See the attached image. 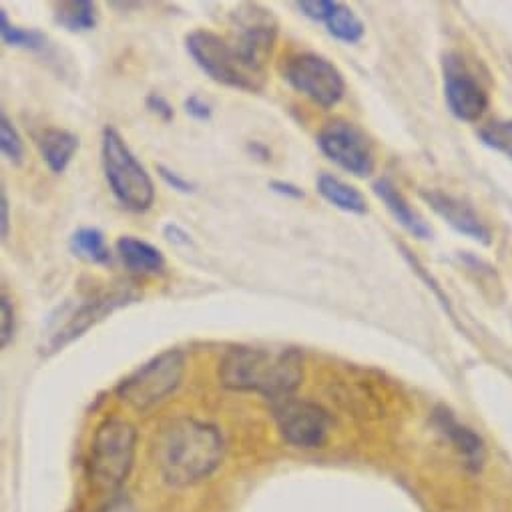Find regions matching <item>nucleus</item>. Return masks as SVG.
Returning <instances> with one entry per match:
<instances>
[{
  "instance_id": "f257e3e1",
  "label": "nucleus",
  "mask_w": 512,
  "mask_h": 512,
  "mask_svg": "<svg viewBox=\"0 0 512 512\" xmlns=\"http://www.w3.org/2000/svg\"><path fill=\"white\" fill-rule=\"evenodd\" d=\"M221 386L258 392L272 400L294 396L304 380V354L296 348H229L219 360Z\"/></svg>"
},
{
  "instance_id": "f03ea898",
  "label": "nucleus",
  "mask_w": 512,
  "mask_h": 512,
  "mask_svg": "<svg viewBox=\"0 0 512 512\" xmlns=\"http://www.w3.org/2000/svg\"><path fill=\"white\" fill-rule=\"evenodd\" d=\"M217 426L193 418L169 422L157 440V460L167 482L185 486L207 478L223 458Z\"/></svg>"
},
{
  "instance_id": "7ed1b4c3",
  "label": "nucleus",
  "mask_w": 512,
  "mask_h": 512,
  "mask_svg": "<svg viewBox=\"0 0 512 512\" xmlns=\"http://www.w3.org/2000/svg\"><path fill=\"white\" fill-rule=\"evenodd\" d=\"M101 159L113 197L127 211H149L155 203V183L115 127L103 129Z\"/></svg>"
},
{
  "instance_id": "20e7f679",
  "label": "nucleus",
  "mask_w": 512,
  "mask_h": 512,
  "mask_svg": "<svg viewBox=\"0 0 512 512\" xmlns=\"http://www.w3.org/2000/svg\"><path fill=\"white\" fill-rule=\"evenodd\" d=\"M135 428L119 418H107L99 424L89 458L91 480L101 490H117L127 480L135 458Z\"/></svg>"
},
{
  "instance_id": "39448f33",
  "label": "nucleus",
  "mask_w": 512,
  "mask_h": 512,
  "mask_svg": "<svg viewBox=\"0 0 512 512\" xmlns=\"http://www.w3.org/2000/svg\"><path fill=\"white\" fill-rule=\"evenodd\" d=\"M185 376V354L181 350H165L139 366L127 376L117 394L123 402L139 412H147L171 396Z\"/></svg>"
},
{
  "instance_id": "423d86ee",
  "label": "nucleus",
  "mask_w": 512,
  "mask_h": 512,
  "mask_svg": "<svg viewBox=\"0 0 512 512\" xmlns=\"http://www.w3.org/2000/svg\"><path fill=\"white\" fill-rule=\"evenodd\" d=\"M227 41L249 73L264 77L278 43V21L272 11L260 5H243L231 17V37Z\"/></svg>"
},
{
  "instance_id": "0eeeda50",
  "label": "nucleus",
  "mask_w": 512,
  "mask_h": 512,
  "mask_svg": "<svg viewBox=\"0 0 512 512\" xmlns=\"http://www.w3.org/2000/svg\"><path fill=\"white\" fill-rule=\"evenodd\" d=\"M185 49L193 63L217 85L241 89V91H260L264 87V77L249 73L233 53L227 39L221 35L195 29L185 37Z\"/></svg>"
},
{
  "instance_id": "6e6552de",
  "label": "nucleus",
  "mask_w": 512,
  "mask_h": 512,
  "mask_svg": "<svg viewBox=\"0 0 512 512\" xmlns=\"http://www.w3.org/2000/svg\"><path fill=\"white\" fill-rule=\"evenodd\" d=\"M282 75L294 91L324 109H332L344 99L346 81L342 71L318 53H298L290 57Z\"/></svg>"
},
{
  "instance_id": "1a4fd4ad",
  "label": "nucleus",
  "mask_w": 512,
  "mask_h": 512,
  "mask_svg": "<svg viewBox=\"0 0 512 512\" xmlns=\"http://www.w3.org/2000/svg\"><path fill=\"white\" fill-rule=\"evenodd\" d=\"M320 151L346 173L366 179L376 169L374 147L368 135L348 119H332L318 131Z\"/></svg>"
},
{
  "instance_id": "9d476101",
  "label": "nucleus",
  "mask_w": 512,
  "mask_h": 512,
  "mask_svg": "<svg viewBox=\"0 0 512 512\" xmlns=\"http://www.w3.org/2000/svg\"><path fill=\"white\" fill-rule=\"evenodd\" d=\"M274 418L282 436L298 448H320L332 422L322 406L294 396L274 402Z\"/></svg>"
},
{
  "instance_id": "9b49d317",
  "label": "nucleus",
  "mask_w": 512,
  "mask_h": 512,
  "mask_svg": "<svg viewBox=\"0 0 512 512\" xmlns=\"http://www.w3.org/2000/svg\"><path fill=\"white\" fill-rule=\"evenodd\" d=\"M444 99L450 113L466 123L478 121L488 109L486 91L454 55L444 59Z\"/></svg>"
},
{
  "instance_id": "f8f14e48",
  "label": "nucleus",
  "mask_w": 512,
  "mask_h": 512,
  "mask_svg": "<svg viewBox=\"0 0 512 512\" xmlns=\"http://www.w3.org/2000/svg\"><path fill=\"white\" fill-rule=\"evenodd\" d=\"M137 296L125 290H113L101 296H95L93 300H87L85 304H81L73 316L53 334V338L47 342V354H55L59 350H63L65 346H69L71 342H75L77 338H81L85 332H89L95 324H99L101 320H105L109 314H113L115 310L131 304Z\"/></svg>"
},
{
  "instance_id": "ddd939ff",
  "label": "nucleus",
  "mask_w": 512,
  "mask_h": 512,
  "mask_svg": "<svg viewBox=\"0 0 512 512\" xmlns=\"http://www.w3.org/2000/svg\"><path fill=\"white\" fill-rule=\"evenodd\" d=\"M420 195L430 205V209L438 217H442L460 235H464L468 239H474L482 245H488L492 241L490 229L482 223L478 213L468 203H464L462 199H458L454 195H448L444 191H438V189L422 191Z\"/></svg>"
},
{
  "instance_id": "4468645a",
  "label": "nucleus",
  "mask_w": 512,
  "mask_h": 512,
  "mask_svg": "<svg viewBox=\"0 0 512 512\" xmlns=\"http://www.w3.org/2000/svg\"><path fill=\"white\" fill-rule=\"evenodd\" d=\"M123 266L137 276H157L165 270V255L159 247L135 235H121L115 243Z\"/></svg>"
},
{
  "instance_id": "2eb2a0df",
  "label": "nucleus",
  "mask_w": 512,
  "mask_h": 512,
  "mask_svg": "<svg viewBox=\"0 0 512 512\" xmlns=\"http://www.w3.org/2000/svg\"><path fill=\"white\" fill-rule=\"evenodd\" d=\"M378 199L386 205V209L392 213V217L416 239H428L432 235L430 225L412 209L408 199L402 195V191L390 181V179H378L372 185Z\"/></svg>"
},
{
  "instance_id": "dca6fc26",
  "label": "nucleus",
  "mask_w": 512,
  "mask_h": 512,
  "mask_svg": "<svg viewBox=\"0 0 512 512\" xmlns=\"http://www.w3.org/2000/svg\"><path fill=\"white\" fill-rule=\"evenodd\" d=\"M37 145L47 167L55 175H61L71 165L81 143L75 133L59 127H49V129H43V133L37 137Z\"/></svg>"
},
{
  "instance_id": "f3484780",
  "label": "nucleus",
  "mask_w": 512,
  "mask_h": 512,
  "mask_svg": "<svg viewBox=\"0 0 512 512\" xmlns=\"http://www.w3.org/2000/svg\"><path fill=\"white\" fill-rule=\"evenodd\" d=\"M434 422L442 430V434L454 444V448L462 454L466 464H472L474 468H478L484 456L482 440L470 428L456 422V418L444 408H438L434 412Z\"/></svg>"
},
{
  "instance_id": "a211bd4d",
  "label": "nucleus",
  "mask_w": 512,
  "mask_h": 512,
  "mask_svg": "<svg viewBox=\"0 0 512 512\" xmlns=\"http://www.w3.org/2000/svg\"><path fill=\"white\" fill-rule=\"evenodd\" d=\"M316 185H318V193L336 209L354 213V215H364L368 211L364 193L358 187L342 181L340 177L332 173H322Z\"/></svg>"
},
{
  "instance_id": "6ab92c4d",
  "label": "nucleus",
  "mask_w": 512,
  "mask_h": 512,
  "mask_svg": "<svg viewBox=\"0 0 512 512\" xmlns=\"http://www.w3.org/2000/svg\"><path fill=\"white\" fill-rule=\"evenodd\" d=\"M71 251L77 258L95 264L109 266L113 262V253L107 245V239L97 227H81L71 235Z\"/></svg>"
},
{
  "instance_id": "aec40b11",
  "label": "nucleus",
  "mask_w": 512,
  "mask_h": 512,
  "mask_svg": "<svg viewBox=\"0 0 512 512\" xmlns=\"http://www.w3.org/2000/svg\"><path fill=\"white\" fill-rule=\"evenodd\" d=\"M55 21L69 33H87L97 27L99 11L91 0H67L55 7Z\"/></svg>"
},
{
  "instance_id": "412c9836",
  "label": "nucleus",
  "mask_w": 512,
  "mask_h": 512,
  "mask_svg": "<svg viewBox=\"0 0 512 512\" xmlns=\"http://www.w3.org/2000/svg\"><path fill=\"white\" fill-rule=\"evenodd\" d=\"M324 25L336 41L346 45H356L366 35V25L362 23V19L348 5H342V3L336 5L334 13L328 17Z\"/></svg>"
},
{
  "instance_id": "4be33fe9",
  "label": "nucleus",
  "mask_w": 512,
  "mask_h": 512,
  "mask_svg": "<svg viewBox=\"0 0 512 512\" xmlns=\"http://www.w3.org/2000/svg\"><path fill=\"white\" fill-rule=\"evenodd\" d=\"M0 37L3 43L9 47H21L29 51H45L47 49V37L41 31L35 29H21L9 21L7 11H0Z\"/></svg>"
},
{
  "instance_id": "5701e85b",
  "label": "nucleus",
  "mask_w": 512,
  "mask_h": 512,
  "mask_svg": "<svg viewBox=\"0 0 512 512\" xmlns=\"http://www.w3.org/2000/svg\"><path fill=\"white\" fill-rule=\"evenodd\" d=\"M0 149L13 165H21L25 161V141L5 111L0 115Z\"/></svg>"
},
{
  "instance_id": "b1692460",
  "label": "nucleus",
  "mask_w": 512,
  "mask_h": 512,
  "mask_svg": "<svg viewBox=\"0 0 512 512\" xmlns=\"http://www.w3.org/2000/svg\"><path fill=\"white\" fill-rule=\"evenodd\" d=\"M480 141L512 161V121H492L478 131Z\"/></svg>"
},
{
  "instance_id": "393cba45",
  "label": "nucleus",
  "mask_w": 512,
  "mask_h": 512,
  "mask_svg": "<svg viewBox=\"0 0 512 512\" xmlns=\"http://www.w3.org/2000/svg\"><path fill=\"white\" fill-rule=\"evenodd\" d=\"M0 316H3V320H0V344H3V348H7L15 336V324H17L15 306L7 294H3V298H0Z\"/></svg>"
},
{
  "instance_id": "a878e982",
  "label": "nucleus",
  "mask_w": 512,
  "mask_h": 512,
  "mask_svg": "<svg viewBox=\"0 0 512 512\" xmlns=\"http://www.w3.org/2000/svg\"><path fill=\"white\" fill-rule=\"evenodd\" d=\"M336 5L338 3H332V0H302V3H298V9L304 17L316 23H326L328 17L334 13Z\"/></svg>"
},
{
  "instance_id": "bb28decb",
  "label": "nucleus",
  "mask_w": 512,
  "mask_h": 512,
  "mask_svg": "<svg viewBox=\"0 0 512 512\" xmlns=\"http://www.w3.org/2000/svg\"><path fill=\"white\" fill-rule=\"evenodd\" d=\"M157 175L165 181V185H169L171 189H175V191H179V193H193L195 191V185L189 181V179H185V177H181L177 171H173V169H169L167 165H157Z\"/></svg>"
},
{
  "instance_id": "cd10ccee",
  "label": "nucleus",
  "mask_w": 512,
  "mask_h": 512,
  "mask_svg": "<svg viewBox=\"0 0 512 512\" xmlns=\"http://www.w3.org/2000/svg\"><path fill=\"white\" fill-rule=\"evenodd\" d=\"M145 105H147V109H149L153 115H157V117H159L161 121H165V123L173 121V117H175L173 105H171L163 95H159V93L147 95Z\"/></svg>"
},
{
  "instance_id": "c85d7f7f",
  "label": "nucleus",
  "mask_w": 512,
  "mask_h": 512,
  "mask_svg": "<svg viewBox=\"0 0 512 512\" xmlns=\"http://www.w3.org/2000/svg\"><path fill=\"white\" fill-rule=\"evenodd\" d=\"M183 107H185V113H187L189 117H193L195 121H209L211 115H213L211 105L205 103V101H203L201 97H197V95L187 97L185 103H183Z\"/></svg>"
},
{
  "instance_id": "c756f323",
  "label": "nucleus",
  "mask_w": 512,
  "mask_h": 512,
  "mask_svg": "<svg viewBox=\"0 0 512 512\" xmlns=\"http://www.w3.org/2000/svg\"><path fill=\"white\" fill-rule=\"evenodd\" d=\"M270 189H272L274 193L282 195V197H288V199H304V191H302L298 185L290 183V181L274 179V181H270Z\"/></svg>"
},
{
  "instance_id": "7c9ffc66",
  "label": "nucleus",
  "mask_w": 512,
  "mask_h": 512,
  "mask_svg": "<svg viewBox=\"0 0 512 512\" xmlns=\"http://www.w3.org/2000/svg\"><path fill=\"white\" fill-rule=\"evenodd\" d=\"M163 237H165L169 243H173V245H189V243H191L189 233H187L183 227H179L177 223H167V225L163 227Z\"/></svg>"
},
{
  "instance_id": "2f4dec72",
  "label": "nucleus",
  "mask_w": 512,
  "mask_h": 512,
  "mask_svg": "<svg viewBox=\"0 0 512 512\" xmlns=\"http://www.w3.org/2000/svg\"><path fill=\"white\" fill-rule=\"evenodd\" d=\"M9 197H7V191L3 189V193H0V211H3V229H0V233H3V239L9 237V231H11V217H9Z\"/></svg>"
},
{
  "instance_id": "473e14b6",
  "label": "nucleus",
  "mask_w": 512,
  "mask_h": 512,
  "mask_svg": "<svg viewBox=\"0 0 512 512\" xmlns=\"http://www.w3.org/2000/svg\"><path fill=\"white\" fill-rule=\"evenodd\" d=\"M103 512H135V510H133V506L125 498H117Z\"/></svg>"
},
{
  "instance_id": "72a5a7b5",
  "label": "nucleus",
  "mask_w": 512,
  "mask_h": 512,
  "mask_svg": "<svg viewBox=\"0 0 512 512\" xmlns=\"http://www.w3.org/2000/svg\"><path fill=\"white\" fill-rule=\"evenodd\" d=\"M249 149H251V153H255V155H262V159H268V157H270V151H268L264 145L253 143V145H249Z\"/></svg>"
}]
</instances>
